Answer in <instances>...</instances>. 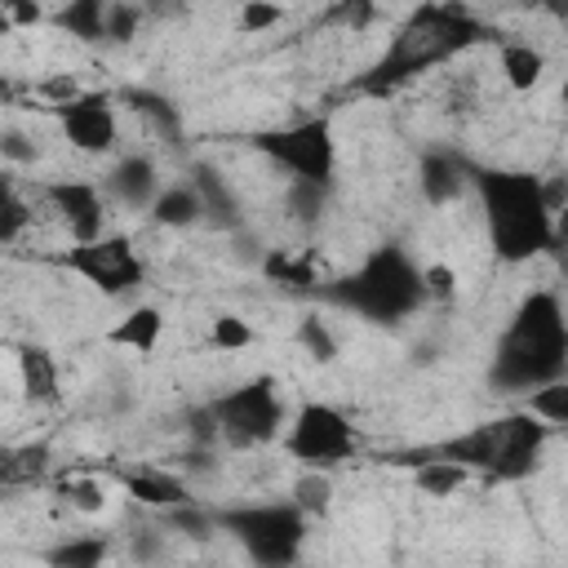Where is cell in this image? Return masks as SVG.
I'll use <instances>...</instances> for the list:
<instances>
[{"label":"cell","mask_w":568,"mask_h":568,"mask_svg":"<svg viewBox=\"0 0 568 568\" xmlns=\"http://www.w3.org/2000/svg\"><path fill=\"white\" fill-rule=\"evenodd\" d=\"M297 346H302L315 364H333V359L342 355V342H337L333 324H328L324 315H315V311H306V315L297 320Z\"/></svg>","instance_id":"obj_29"},{"label":"cell","mask_w":568,"mask_h":568,"mask_svg":"<svg viewBox=\"0 0 568 568\" xmlns=\"http://www.w3.org/2000/svg\"><path fill=\"white\" fill-rule=\"evenodd\" d=\"M417 182H422L426 204L444 209V204H453L466 191V160L453 155V151H426L422 169H417Z\"/></svg>","instance_id":"obj_19"},{"label":"cell","mask_w":568,"mask_h":568,"mask_svg":"<svg viewBox=\"0 0 568 568\" xmlns=\"http://www.w3.org/2000/svg\"><path fill=\"white\" fill-rule=\"evenodd\" d=\"M49 262L71 271L102 297H133L146 284V257L124 231H106L102 240H89V244H67Z\"/></svg>","instance_id":"obj_10"},{"label":"cell","mask_w":568,"mask_h":568,"mask_svg":"<svg viewBox=\"0 0 568 568\" xmlns=\"http://www.w3.org/2000/svg\"><path fill=\"white\" fill-rule=\"evenodd\" d=\"M106 9L111 0H67L53 9V27L80 44H106Z\"/></svg>","instance_id":"obj_24"},{"label":"cell","mask_w":568,"mask_h":568,"mask_svg":"<svg viewBox=\"0 0 568 568\" xmlns=\"http://www.w3.org/2000/svg\"><path fill=\"white\" fill-rule=\"evenodd\" d=\"M146 217H151L160 231H191V226L204 222V200H200V191H195L191 178L164 182V191H160V200L151 204Z\"/></svg>","instance_id":"obj_22"},{"label":"cell","mask_w":568,"mask_h":568,"mask_svg":"<svg viewBox=\"0 0 568 568\" xmlns=\"http://www.w3.org/2000/svg\"><path fill=\"white\" fill-rule=\"evenodd\" d=\"M315 297L333 311H346V315L373 324V328H399L422 306H430L426 302V262H417L408 244L386 240V244H373L342 275L324 280L315 288Z\"/></svg>","instance_id":"obj_3"},{"label":"cell","mask_w":568,"mask_h":568,"mask_svg":"<svg viewBox=\"0 0 568 568\" xmlns=\"http://www.w3.org/2000/svg\"><path fill=\"white\" fill-rule=\"evenodd\" d=\"M106 479L120 484L146 510H182V506L195 501L191 484L178 470L155 466V462H106Z\"/></svg>","instance_id":"obj_13"},{"label":"cell","mask_w":568,"mask_h":568,"mask_svg":"<svg viewBox=\"0 0 568 568\" xmlns=\"http://www.w3.org/2000/svg\"><path fill=\"white\" fill-rule=\"evenodd\" d=\"M106 488H111V479H102V475H62L58 479V497L71 506V510H80V515H98V510H106Z\"/></svg>","instance_id":"obj_27"},{"label":"cell","mask_w":568,"mask_h":568,"mask_svg":"<svg viewBox=\"0 0 568 568\" xmlns=\"http://www.w3.org/2000/svg\"><path fill=\"white\" fill-rule=\"evenodd\" d=\"M98 182H102L106 200L120 204V209H129V213H151V204H155L160 191H164L160 164H155V155H146V151H120V155L106 164V173H102Z\"/></svg>","instance_id":"obj_14"},{"label":"cell","mask_w":568,"mask_h":568,"mask_svg":"<svg viewBox=\"0 0 568 568\" xmlns=\"http://www.w3.org/2000/svg\"><path fill=\"white\" fill-rule=\"evenodd\" d=\"M262 275H266L271 284L288 288V293H311V297H315V288L324 284L320 271H315V253H311V248H302V253H293V248H266Z\"/></svg>","instance_id":"obj_23"},{"label":"cell","mask_w":568,"mask_h":568,"mask_svg":"<svg viewBox=\"0 0 568 568\" xmlns=\"http://www.w3.org/2000/svg\"><path fill=\"white\" fill-rule=\"evenodd\" d=\"M280 22H284V9H280V4H262V0H248V4L235 13V31H240V36H262V31L280 27Z\"/></svg>","instance_id":"obj_35"},{"label":"cell","mask_w":568,"mask_h":568,"mask_svg":"<svg viewBox=\"0 0 568 568\" xmlns=\"http://www.w3.org/2000/svg\"><path fill=\"white\" fill-rule=\"evenodd\" d=\"M497 75L510 93H532L546 80V53L532 40H497Z\"/></svg>","instance_id":"obj_18"},{"label":"cell","mask_w":568,"mask_h":568,"mask_svg":"<svg viewBox=\"0 0 568 568\" xmlns=\"http://www.w3.org/2000/svg\"><path fill=\"white\" fill-rule=\"evenodd\" d=\"M519 408H528L537 422H546L550 430H568V377L550 382L541 390H532L528 399H519Z\"/></svg>","instance_id":"obj_31"},{"label":"cell","mask_w":568,"mask_h":568,"mask_svg":"<svg viewBox=\"0 0 568 568\" xmlns=\"http://www.w3.org/2000/svg\"><path fill=\"white\" fill-rule=\"evenodd\" d=\"M564 102H568V80H564Z\"/></svg>","instance_id":"obj_39"},{"label":"cell","mask_w":568,"mask_h":568,"mask_svg":"<svg viewBox=\"0 0 568 568\" xmlns=\"http://www.w3.org/2000/svg\"><path fill=\"white\" fill-rule=\"evenodd\" d=\"M120 102H129V111H138L151 129H160L164 138H182V115H178V106L164 98V93H155V89H129Z\"/></svg>","instance_id":"obj_26"},{"label":"cell","mask_w":568,"mask_h":568,"mask_svg":"<svg viewBox=\"0 0 568 568\" xmlns=\"http://www.w3.org/2000/svg\"><path fill=\"white\" fill-rule=\"evenodd\" d=\"M204 404L213 413L217 444L231 448V453H253V448L280 444L284 439V426H288V413H293L284 404L280 382L271 373H257L248 382H235L231 390H217Z\"/></svg>","instance_id":"obj_7"},{"label":"cell","mask_w":568,"mask_h":568,"mask_svg":"<svg viewBox=\"0 0 568 568\" xmlns=\"http://www.w3.org/2000/svg\"><path fill=\"white\" fill-rule=\"evenodd\" d=\"M311 515L293 497L213 506V532L231 537L253 568H297L311 541Z\"/></svg>","instance_id":"obj_6"},{"label":"cell","mask_w":568,"mask_h":568,"mask_svg":"<svg viewBox=\"0 0 568 568\" xmlns=\"http://www.w3.org/2000/svg\"><path fill=\"white\" fill-rule=\"evenodd\" d=\"M311 519H324L333 510V475L328 470H302L293 479V493H288Z\"/></svg>","instance_id":"obj_30"},{"label":"cell","mask_w":568,"mask_h":568,"mask_svg":"<svg viewBox=\"0 0 568 568\" xmlns=\"http://www.w3.org/2000/svg\"><path fill=\"white\" fill-rule=\"evenodd\" d=\"M142 4H124V0H111L106 9V44H129L142 27Z\"/></svg>","instance_id":"obj_33"},{"label":"cell","mask_w":568,"mask_h":568,"mask_svg":"<svg viewBox=\"0 0 568 568\" xmlns=\"http://www.w3.org/2000/svg\"><path fill=\"white\" fill-rule=\"evenodd\" d=\"M550 435L555 430L546 422H537L528 408H510L501 417L475 422V426H466V430H457L448 439H435L426 448H413V453L439 457V462H457L475 479H488V484H519V479L537 475Z\"/></svg>","instance_id":"obj_5"},{"label":"cell","mask_w":568,"mask_h":568,"mask_svg":"<svg viewBox=\"0 0 568 568\" xmlns=\"http://www.w3.org/2000/svg\"><path fill=\"white\" fill-rule=\"evenodd\" d=\"M13 364H18L22 395L31 404H58L62 399V368H58V359H53L49 346H40V342H13Z\"/></svg>","instance_id":"obj_16"},{"label":"cell","mask_w":568,"mask_h":568,"mask_svg":"<svg viewBox=\"0 0 568 568\" xmlns=\"http://www.w3.org/2000/svg\"><path fill=\"white\" fill-rule=\"evenodd\" d=\"M328 22H342L346 31H364L368 22H377V4H368V0L337 4V9H328Z\"/></svg>","instance_id":"obj_38"},{"label":"cell","mask_w":568,"mask_h":568,"mask_svg":"<svg viewBox=\"0 0 568 568\" xmlns=\"http://www.w3.org/2000/svg\"><path fill=\"white\" fill-rule=\"evenodd\" d=\"M484 36H488V27L466 4H417L395 27L386 53L351 89H359V93H390V89L426 75L430 67L457 58L462 49H470Z\"/></svg>","instance_id":"obj_4"},{"label":"cell","mask_w":568,"mask_h":568,"mask_svg":"<svg viewBox=\"0 0 568 568\" xmlns=\"http://www.w3.org/2000/svg\"><path fill=\"white\" fill-rule=\"evenodd\" d=\"M297 568H306V564H297Z\"/></svg>","instance_id":"obj_40"},{"label":"cell","mask_w":568,"mask_h":568,"mask_svg":"<svg viewBox=\"0 0 568 568\" xmlns=\"http://www.w3.org/2000/svg\"><path fill=\"white\" fill-rule=\"evenodd\" d=\"M284 457L297 462L302 470H337L359 453V430L351 413L333 399H297L280 439Z\"/></svg>","instance_id":"obj_9"},{"label":"cell","mask_w":568,"mask_h":568,"mask_svg":"<svg viewBox=\"0 0 568 568\" xmlns=\"http://www.w3.org/2000/svg\"><path fill=\"white\" fill-rule=\"evenodd\" d=\"M49 470V444H22L4 462V484H36Z\"/></svg>","instance_id":"obj_32"},{"label":"cell","mask_w":568,"mask_h":568,"mask_svg":"<svg viewBox=\"0 0 568 568\" xmlns=\"http://www.w3.org/2000/svg\"><path fill=\"white\" fill-rule=\"evenodd\" d=\"M160 337H164V311H160L155 302H138V306H129V311L102 333L106 346L129 351V355H142V359L160 351Z\"/></svg>","instance_id":"obj_15"},{"label":"cell","mask_w":568,"mask_h":568,"mask_svg":"<svg viewBox=\"0 0 568 568\" xmlns=\"http://www.w3.org/2000/svg\"><path fill=\"white\" fill-rule=\"evenodd\" d=\"M31 222H36V204L18 191V178L4 173V182H0V244L13 248Z\"/></svg>","instance_id":"obj_25"},{"label":"cell","mask_w":568,"mask_h":568,"mask_svg":"<svg viewBox=\"0 0 568 568\" xmlns=\"http://www.w3.org/2000/svg\"><path fill=\"white\" fill-rule=\"evenodd\" d=\"M186 178L195 182V191L204 200V222H213L217 231H240L244 226V209H240L235 191L226 186V178L213 164H191Z\"/></svg>","instance_id":"obj_17"},{"label":"cell","mask_w":568,"mask_h":568,"mask_svg":"<svg viewBox=\"0 0 568 568\" xmlns=\"http://www.w3.org/2000/svg\"><path fill=\"white\" fill-rule=\"evenodd\" d=\"M58 133L80 155H120V98L106 89H84L75 102L53 111Z\"/></svg>","instance_id":"obj_11"},{"label":"cell","mask_w":568,"mask_h":568,"mask_svg":"<svg viewBox=\"0 0 568 568\" xmlns=\"http://www.w3.org/2000/svg\"><path fill=\"white\" fill-rule=\"evenodd\" d=\"M0 155H4L9 164H36L40 146H36V142H31L22 129H13V124H9V129L0 133Z\"/></svg>","instance_id":"obj_37"},{"label":"cell","mask_w":568,"mask_h":568,"mask_svg":"<svg viewBox=\"0 0 568 568\" xmlns=\"http://www.w3.org/2000/svg\"><path fill=\"white\" fill-rule=\"evenodd\" d=\"M53 18V9H44V4H31V0H0V22L9 27V31H36V27H44Z\"/></svg>","instance_id":"obj_34"},{"label":"cell","mask_w":568,"mask_h":568,"mask_svg":"<svg viewBox=\"0 0 568 568\" xmlns=\"http://www.w3.org/2000/svg\"><path fill=\"white\" fill-rule=\"evenodd\" d=\"M44 568H106L111 559V537L106 532H67L53 546L36 550Z\"/></svg>","instance_id":"obj_21"},{"label":"cell","mask_w":568,"mask_h":568,"mask_svg":"<svg viewBox=\"0 0 568 568\" xmlns=\"http://www.w3.org/2000/svg\"><path fill=\"white\" fill-rule=\"evenodd\" d=\"M466 191L479 204V226L488 240V253L501 266H524L555 248V213L559 191L515 164H479L466 160Z\"/></svg>","instance_id":"obj_1"},{"label":"cell","mask_w":568,"mask_h":568,"mask_svg":"<svg viewBox=\"0 0 568 568\" xmlns=\"http://www.w3.org/2000/svg\"><path fill=\"white\" fill-rule=\"evenodd\" d=\"M395 462L408 466L417 493H426V497H435V501L462 493V488L475 479L466 466H457V462H439V457H422V453H413V448H408V453H395Z\"/></svg>","instance_id":"obj_20"},{"label":"cell","mask_w":568,"mask_h":568,"mask_svg":"<svg viewBox=\"0 0 568 568\" xmlns=\"http://www.w3.org/2000/svg\"><path fill=\"white\" fill-rule=\"evenodd\" d=\"M484 377L501 399H528L532 390L568 377V306L555 288H528L515 302Z\"/></svg>","instance_id":"obj_2"},{"label":"cell","mask_w":568,"mask_h":568,"mask_svg":"<svg viewBox=\"0 0 568 568\" xmlns=\"http://www.w3.org/2000/svg\"><path fill=\"white\" fill-rule=\"evenodd\" d=\"M44 209L58 217V226L67 231V244H89L106 235V191L98 178H49L40 186Z\"/></svg>","instance_id":"obj_12"},{"label":"cell","mask_w":568,"mask_h":568,"mask_svg":"<svg viewBox=\"0 0 568 568\" xmlns=\"http://www.w3.org/2000/svg\"><path fill=\"white\" fill-rule=\"evenodd\" d=\"M244 142H248V151L271 160L280 173H288V182L324 186V191H333V182H337L333 115H302V120H288V124L253 129Z\"/></svg>","instance_id":"obj_8"},{"label":"cell","mask_w":568,"mask_h":568,"mask_svg":"<svg viewBox=\"0 0 568 568\" xmlns=\"http://www.w3.org/2000/svg\"><path fill=\"white\" fill-rule=\"evenodd\" d=\"M457 297V271L448 262H426V302H453Z\"/></svg>","instance_id":"obj_36"},{"label":"cell","mask_w":568,"mask_h":568,"mask_svg":"<svg viewBox=\"0 0 568 568\" xmlns=\"http://www.w3.org/2000/svg\"><path fill=\"white\" fill-rule=\"evenodd\" d=\"M209 351H217V355H240V351H248V346H257V328L244 320V315H235V311H222V315H213V324H209Z\"/></svg>","instance_id":"obj_28"}]
</instances>
